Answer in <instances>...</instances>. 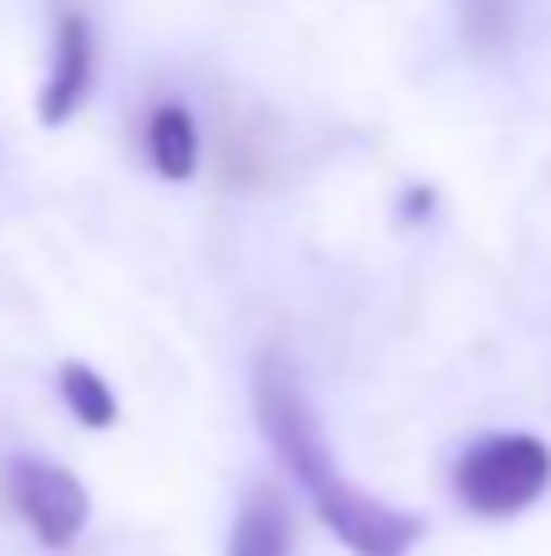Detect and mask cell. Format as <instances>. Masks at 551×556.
Segmentation results:
<instances>
[{"mask_svg": "<svg viewBox=\"0 0 551 556\" xmlns=\"http://www.w3.org/2000/svg\"><path fill=\"white\" fill-rule=\"evenodd\" d=\"M309 497H314V514L330 525V535H341V546L358 556H411L416 541L427 535V525L416 514L352 486L341 470L325 476L320 486H309Z\"/></svg>", "mask_w": 551, "mask_h": 556, "instance_id": "obj_2", "label": "cell"}, {"mask_svg": "<svg viewBox=\"0 0 551 556\" xmlns=\"http://www.w3.org/2000/svg\"><path fill=\"white\" fill-rule=\"evenodd\" d=\"M60 400L71 405V416L92 432H109L120 421V400L109 389V378L87 363H60Z\"/></svg>", "mask_w": 551, "mask_h": 556, "instance_id": "obj_8", "label": "cell"}, {"mask_svg": "<svg viewBox=\"0 0 551 556\" xmlns=\"http://www.w3.org/2000/svg\"><path fill=\"white\" fill-rule=\"evenodd\" d=\"M454 16H460V33L476 54H503L519 33L525 0H454Z\"/></svg>", "mask_w": 551, "mask_h": 556, "instance_id": "obj_7", "label": "cell"}, {"mask_svg": "<svg viewBox=\"0 0 551 556\" xmlns=\"http://www.w3.org/2000/svg\"><path fill=\"white\" fill-rule=\"evenodd\" d=\"M0 481H5V497L22 514V525L49 552H65L82 535V525H87V486L65 465L33 459V454H11L5 470H0Z\"/></svg>", "mask_w": 551, "mask_h": 556, "instance_id": "obj_3", "label": "cell"}, {"mask_svg": "<svg viewBox=\"0 0 551 556\" xmlns=\"http://www.w3.org/2000/svg\"><path fill=\"white\" fill-rule=\"evenodd\" d=\"M92 87V22L76 5L54 11V60H49V81L38 92V119L43 125H65Z\"/></svg>", "mask_w": 551, "mask_h": 556, "instance_id": "obj_4", "label": "cell"}, {"mask_svg": "<svg viewBox=\"0 0 551 556\" xmlns=\"http://www.w3.org/2000/svg\"><path fill=\"white\" fill-rule=\"evenodd\" d=\"M147 163H152L158 179H174V185H184L195 174V163H200V130H195V119H189L184 103H158L147 114Z\"/></svg>", "mask_w": 551, "mask_h": 556, "instance_id": "obj_6", "label": "cell"}, {"mask_svg": "<svg viewBox=\"0 0 551 556\" xmlns=\"http://www.w3.org/2000/svg\"><path fill=\"white\" fill-rule=\"evenodd\" d=\"M298 546V525H292V503L276 481H260L233 519L227 556H292Z\"/></svg>", "mask_w": 551, "mask_h": 556, "instance_id": "obj_5", "label": "cell"}, {"mask_svg": "<svg viewBox=\"0 0 551 556\" xmlns=\"http://www.w3.org/2000/svg\"><path fill=\"white\" fill-rule=\"evenodd\" d=\"M551 486V448L536 432H492L454 465V497L481 519H514Z\"/></svg>", "mask_w": 551, "mask_h": 556, "instance_id": "obj_1", "label": "cell"}]
</instances>
